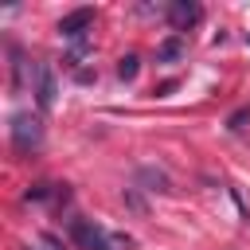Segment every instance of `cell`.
Listing matches in <instances>:
<instances>
[{"mask_svg":"<svg viewBox=\"0 0 250 250\" xmlns=\"http://www.w3.org/2000/svg\"><path fill=\"white\" fill-rule=\"evenodd\" d=\"M8 133H12V148L20 152V156H31V152H39V145H43V121L35 117V113H12V125H8Z\"/></svg>","mask_w":250,"mask_h":250,"instance_id":"cell-2","label":"cell"},{"mask_svg":"<svg viewBox=\"0 0 250 250\" xmlns=\"http://www.w3.org/2000/svg\"><path fill=\"white\" fill-rule=\"evenodd\" d=\"M188 51V43H184V35H168L160 47H156V62H176L180 55Z\"/></svg>","mask_w":250,"mask_h":250,"instance_id":"cell-6","label":"cell"},{"mask_svg":"<svg viewBox=\"0 0 250 250\" xmlns=\"http://www.w3.org/2000/svg\"><path fill=\"white\" fill-rule=\"evenodd\" d=\"M66 234H70V242H74L78 250H133V238H129V234L105 230L102 223L82 219V215L66 219Z\"/></svg>","mask_w":250,"mask_h":250,"instance_id":"cell-1","label":"cell"},{"mask_svg":"<svg viewBox=\"0 0 250 250\" xmlns=\"http://www.w3.org/2000/svg\"><path fill=\"white\" fill-rule=\"evenodd\" d=\"M23 250H39V246H23Z\"/></svg>","mask_w":250,"mask_h":250,"instance_id":"cell-9","label":"cell"},{"mask_svg":"<svg viewBox=\"0 0 250 250\" xmlns=\"http://www.w3.org/2000/svg\"><path fill=\"white\" fill-rule=\"evenodd\" d=\"M137 66H141V59H137V55H125V59L117 62V78H125V82L137 78Z\"/></svg>","mask_w":250,"mask_h":250,"instance_id":"cell-7","label":"cell"},{"mask_svg":"<svg viewBox=\"0 0 250 250\" xmlns=\"http://www.w3.org/2000/svg\"><path fill=\"white\" fill-rule=\"evenodd\" d=\"M90 23H94V8H74V12H66L59 20V35L70 39V43H78V39H86V27Z\"/></svg>","mask_w":250,"mask_h":250,"instance_id":"cell-3","label":"cell"},{"mask_svg":"<svg viewBox=\"0 0 250 250\" xmlns=\"http://www.w3.org/2000/svg\"><path fill=\"white\" fill-rule=\"evenodd\" d=\"M199 16H203V8H199V4H191V0H176V4H168V20H172L176 35H180V31H188L191 23H199Z\"/></svg>","mask_w":250,"mask_h":250,"instance_id":"cell-5","label":"cell"},{"mask_svg":"<svg viewBox=\"0 0 250 250\" xmlns=\"http://www.w3.org/2000/svg\"><path fill=\"white\" fill-rule=\"evenodd\" d=\"M246 117H250V109H238V113L227 121V129H242V121H246Z\"/></svg>","mask_w":250,"mask_h":250,"instance_id":"cell-8","label":"cell"},{"mask_svg":"<svg viewBox=\"0 0 250 250\" xmlns=\"http://www.w3.org/2000/svg\"><path fill=\"white\" fill-rule=\"evenodd\" d=\"M31 74H35V102H39V109H51V105H55V94H59L55 70H51L47 62H35Z\"/></svg>","mask_w":250,"mask_h":250,"instance_id":"cell-4","label":"cell"}]
</instances>
